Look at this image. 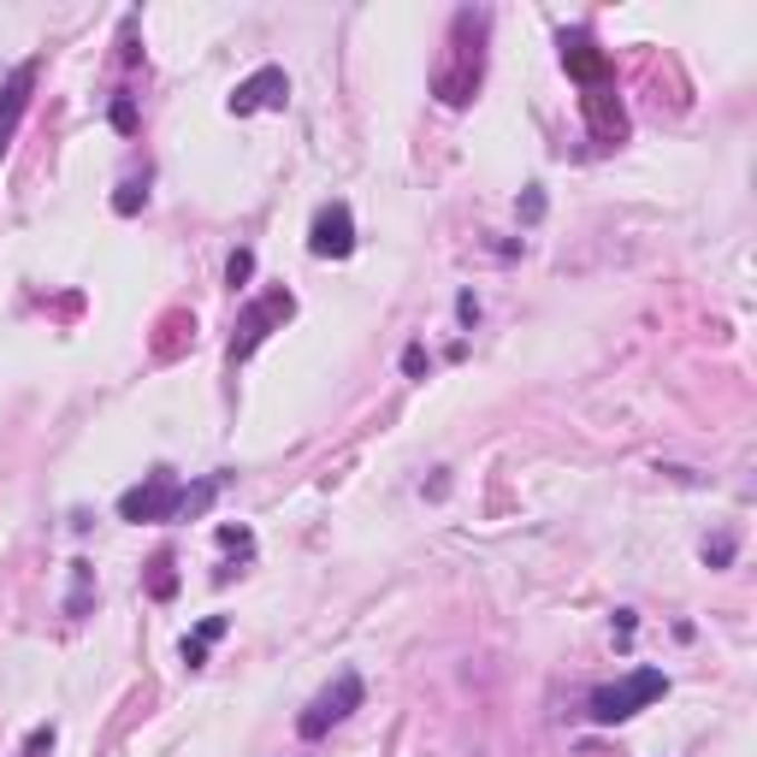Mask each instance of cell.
<instances>
[{"label": "cell", "instance_id": "obj_6", "mask_svg": "<svg viewBox=\"0 0 757 757\" xmlns=\"http://www.w3.org/2000/svg\"><path fill=\"white\" fill-rule=\"evenodd\" d=\"M308 249H314L319 260H344V255L355 249V219H350L344 201H326V207L314 214V225H308Z\"/></svg>", "mask_w": 757, "mask_h": 757}, {"label": "cell", "instance_id": "obj_16", "mask_svg": "<svg viewBox=\"0 0 757 757\" xmlns=\"http://www.w3.org/2000/svg\"><path fill=\"white\" fill-rule=\"evenodd\" d=\"M249 273H255V255H249V249H237V255H232V284H243Z\"/></svg>", "mask_w": 757, "mask_h": 757}, {"label": "cell", "instance_id": "obj_9", "mask_svg": "<svg viewBox=\"0 0 757 757\" xmlns=\"http://www.w3.org/2000/svg\"><path fill=\"white\" fill-rule=\"evenodd\" d=\"M30 89H36V60H24L7 83H0V155L12 148V130H18V119H24V107H30Z\"/></svg>", "mask_w": 757, "mask_h": 757}, {"label": "cell", "instance_id": "obj_1", "mask_svg": "<svg viewBox=\"0 0 757 757\" xmlns=\"http://www.w3.org/2000/svg\"><path fill=\"white\" fill-rule=\"evenodd\" d=\"M485 12H456V24H450V53L439 60V71H432V95H439L444 107H468L473 89H480L485 78Z\"/></svg>", "mask_w": 757, "mask_h": 757}, {"label": "cell", "instance_id": "obj_5", "mask_svg": "<svg viewBox=\"0 0 757 757\" xmlns=\"http://www.w3.org/2000/svg\"><path fill=\"white\" fill-rule=\"evenodd\" d=\"M355 705H362V675H350V669H344V675H337L326 692L314 698L308 710H302V722H296V728H302V740H319V734L337 728V722H344V716H350Z\"/></svg>", "mask_w": 757, "mask_h": 757}, {"label": "cell", "instance_id": "obj_3", "mask_svg": "<svg viewBox=\"0 0 757 757\" xmlns=\"http://www.w3.org/2000/svg\"><path fill=\"white\" fill-rule=\"evenodd\" d=\"M178 498H184V485L173 480L166 468H155L137 491H125L119 498V521H178Z\"/></svg>", "mask_w": 757, "mask_h": 757}, {"label": "cell", "instance_id": "obj_2", "mask_svg": "<svg viewBox=\"0 0 757 757\" xmlns=\"http://www.w3.org/2000/svg\"><path fill=\"white\" fill-rule=\"evenodd\" d=\"M662 692H669V675L662 669H633L628 680L598 687L592 698H586V710H592V722H628V716H639L646 705H657Z\"/></svg>", "mask_w": 757, "mask_h": 757}, {"label": "cell", "instance_id": "obj_7", "mask_svg": "<svg viewBox=\"0 0 757 757\" xmlns=\"http://www.w3.org/2000/svg\"><path fill=\"white\" fill-rule=\"evenodd\" d=\"M562 66L574 71L586 89H603V83H610V53H603L586 30H562Z\"/></svg>", "mask_w": 757, "mask_h": 757}, {"label": "cell", "instance_id": "obj_13", "mask_svg": "<svg viewBox=\"0 0 757 757\" xmlns=\"http://www.w3.org/2000/svg\"><path fill=\"white\" fill-rule=\"evenodd\" d=\"M83 603H89V562H71V603L66 610L83 616Z\"/></svg>", "mask_w": 757, "mask_h": 757}, {"label": "cell", "instance_id": "obj_12", "mask_svg": "<svg viewBox=\"0 0 757 757\" xmlns=\"http://www.w3.org/2000/svg\"><path fill=\"white\" fill-rule=\"evenodd\" d=\"M148 592H155V598H173V592H178V574H173V551H160V557H155V574H148Z\"/></svg>", "mask_w": 757, "mask_h": 757}, {"label": "cell", "instance_id": "obj_17", "mask_svg": "<svg viewBox=\"0 0 757 757\" xmlns=\"http://www.w3.org/2000/svg\"><path fill=\"white\" fill-rule=\"evenodd\" d=\"M705 557H710V562H728V557H734V539H716V544H705Z\"/></svg>", "mask_w": 757, "mask_h": 757}, {"label": "cell", "instance_id": "obj_4", "mask_svg": "<svg viewBox=\"0 0 757 757\" xmlns=\"http://www.w3.org/2000/svg\"><path fill=\"white\" fill-rule=\"evenodd\" d=\"M291 291H267L255 302V308H243V319H237V337H232V362H243V355H255L260 344L273 337V326H284L291 319Z\"/></svg>", "mask_w": 757, "mask_h": 757}, {"label": "cell", "instance_id": "obj_8", "mask_svg": "<svg viewBox=\"0 0 757 757\" xmlns=\"http://www.w3.org/2000/svg\"><path fill=\"white\" fill-rule=\"evenodd\" d=\"M284 101H291V78H284L278 66H267V71H255L249 83H237L232 112H237V119H249V112H260V107H284Z\"/></svg>", "mask_w": 757, "mask_h": 757}, {"label": "cell", "instance_id": "obj_11", "mask_svg": "<svg viewBox=\"0 0 757 757\" xmlns=\"http://www.w3.org/2000/svg\"><path fill=\"white\" fill-rule=\"evenodd\" d=\"M219 633H225V616H207L201 628L184 639V662H189V669H201V662H207V646H214Z\"/></svg>", "mask_w": 757, "mask_h": 757}, {"label": "cell", "instance_id": "obj_10", "mask_svg": "<svg viewBox=\"0 0 757 757\" xmlns=\"http://www.w3.org/2000/svg\"><path fill=\"white\" fill-rule=\"evenodd\" d=\"M586 125H592L598 142H616L621 130H628V119H621V101H616L610 83H603V89H586Z\"/></svg>", "mask_w": 757, "mask_h": 757}, {"label": "cell", "instance_id": "obj_14", "mask_svg": "<svg viewBox=\"0 0 757 757\" xmlns=\"http://www.w3.org/2000/svg\"><path fill=\"white\" fill-rule=\"evenodd\" d=\"M142 196H148L142 184H125L119 196H112V207H119V214H137V207H142Z\"/></svg>", "mask_w": 757, "mask_h": 757}, {"label": "cell", "instance_id": "obj_15", "mask_svg": "<svg viewBox=\"0 0 757 757\" xmlns=\"http://www.w3.org/2000/svg\"><path fill=\"white\" fill-rule=\"evenodd\" d=\"M42 751H53V728H36V734H30V746L18 751V757H42Z\"/></svg>", "mask_w": 757, "mask_h": 757}]
</instances>
